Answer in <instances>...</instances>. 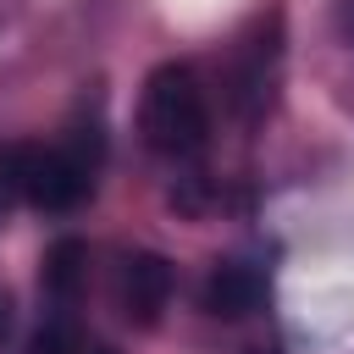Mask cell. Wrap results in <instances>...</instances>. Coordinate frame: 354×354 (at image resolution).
<instances>
[{
	"label": "cell",
	"instance_id": "8992f818",
	"mask_svg": "<svg viewBox=\"0 0 354 354\" xmlns=\"http://www.w3.org/2000/svg\"><path fill=\"white\" fill-rule=\"evenodd\" d=\"M22 354H77V326H72V315H50V321L28 337Z\"/></svg>",
	"mask_w": 354,
	"mask_h": 354
},
{
	"label": "cell",
	"instance_id": "52a82bcc",
	"mask_svg": "<svg viewBox=\"0 0 354 354\" xmlns=\"http://www.w3.org/2000/svg\"><path fill=\"white\" fill-rule=\"evenodd\" d=\"M6 332H11V304H6V293H0V343H6Z\"/></svg>",
	"mask_w": 354,
	"mask_h": 354
},
{
	"label": "cell",
	"instance_id": "7a4b0ae2",
	"mask_svg": "<svg viewBox=\"0 0 354 354\" xmlns=\"http://www.w3.org/2000/svg\"><path fill=\"white\" fill-rule=\"evenodd\" d=\"M138 133L155 155L188 160L205 149L210 138V100L205 83L188 61H160L144 77V100H138Z\"/></svg>",
	"mask_w": 354,
	"mask_h": 354
},
{
	"label": "cell",
	"instance_id": "6da1fadb",
	"mask_svg": "<svg viewBox=\"0 0 354 354\" xmlns=\"http://www.w3.org/2000/svg\"><path fill=\"white\" fill-rule=\"evenodd\" d=\"M105 138L100 122H72V133L61 144H17L11 149V188L17 199L39 205V210H77L94 194V171H100Z\"/></svg>",
	"mask_w": 354,
	"mask_h": 354
},
{
	"label": "cell",
	"instance_id": "3957f363",
	"mask_svg": "<svg viewBox=\"0 0 354 354\" xmlns=\"http://www.w3.org/2000/svg\"><path fill=\"white\" fill-rule=\"evenodd\" d=\"M171 260L155 254V249H133L122 254V271H116V304L133 326H155L160 310L171 304Z\"/></svg>",
	"mask_w": 354,
	"mask_h": 354
},
{
	"label": "cell",
	"instance_id": "5b68a950",
	"mask_svg": "<svg viewBox=\"0 0 354 354\" xmlns=\"http://www.w3.org/2000/svg\"><path fill=\"white\" fill-rule=\"evenodd\" d=\"M83 266H88V249H83L77 238H61V243H50V254H44V293L55 299V310H61V315L77 304Z\"/></svg>",
	"mask_w": 354,
	"mask_h": 354
},
{
	"label": "cell",
	"instance_id": "277c9868",
	"mask_svg": "<svg viewBox=\"0 0 354 354\" xmlns=\"http://www.w3.org/2000/svg\"><path fill=\"white\" fill-rule=\"evenodd\" d=\"M260 299H266V277L254 266H238V260L232 266H216L205 277V288H199V304L216 321H243V315L260 310Z\"/></svg>",
	"mask_w": 354,
	"mask_h": 354
}]
</instances>
